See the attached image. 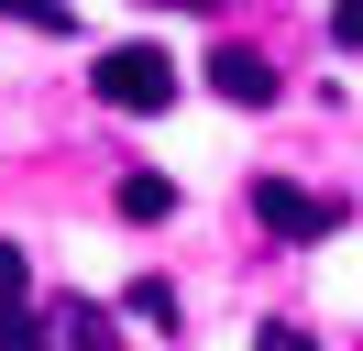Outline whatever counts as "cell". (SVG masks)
<instances>
[{
  "mask_svg": "<svg viewBox=\"0 0 363 351\" xmlns=\"http://www.w3.org/2000/svg\"><path fill=\"white\" fill-rule=\"evenodd\" d=\"M89 88H99L111 110H133V121H143V110H177L187 77H177V55H165V44H99Z\"/></svg>",
  "mask_w": 363,
  "mask_h": 351,
  "instance_id": "6da1fadb",
  "label": "cell"
},
{
  "mask_svg": "<svg viewBox=\"0 0 363 351\" xmlns=\"http://www.w3.org/2000/svg\"><path fill=\"white\" fill-rule=\"evenodd\" d=\"M253 219H264L275 241H330L341 231V197L297 187V176H253Z\"/></svg>",
  "mask_w": 363,
  "mask_h": 351,
  "instance_id": "7a4b0ae2",
  "label": "cell"
},
{
  "mask_svg": "<svg viewBox=\"0 0 363 351\" xmlns=\"http://www.w3.org/2000/svg\"><path fill=\"white\" fill-rule=\"evenodd\" d=\"M209 88H220L231 110H264V99H275V55H253V44H209Z\"/></svg>",
  "mask_w": 363,
  "mask_h": 351,
  "instance_id": "3957f363",
  "label": "cell"
},
{
  "mask_svg": "<svg viewBox=\"0 0 363 351\" xmlns=\"http://www.w3.org/2000/svg\"><path fill=\"white\" fill-rule=\"evenodd\" d=\"M45 351H111V318H99V307H45Z\"/></svg>",
  "mask_w": 363,
  "mask_h": 351,
  "instance_id": "277c9868",
  "label": "cell"
},
{
  "mask_svg": "<svg viewBox=\"0 0 363 351\" xmlns=\"http://www.w3.org/2000/svg\"><path fill=\"white\" fill-rule=\"evenodd\" d=\"M165 209H177V187H165L155 165H133V176H121V219H165Z\"/></svg>",
  "mask_w": 363,
  "mask_h": 351,
  "instance_id": "5b68a950",
  "label": "cell"
},
{
  "mask_svg": "<svg viewBox=\"0 0 363 351\" xmlns=\"http://www.w3.org/2000/svg\"><path fill=\"white\" fill-rule=\"evenodd\" d=\"M121 307L155 318V329H177V285H165V275H133V297H121Z\"/></svg>",
  "mask_w": 363,
  "mask_h": 351,
  "instance_id": "8992f818",
  "label": "cell"
},
{
  "mask_svg": "<svg viewBox=\"0 0 363 351\" xmlns=\"http://www.w3.org/2000/svg\"><path fill=\"white\" fill-rule=\"evenodd\" d=\"M23 297H33V263L11 253V241H0V307H23Z\"/></svg>",
  "mask_w": 363,
  "mask_h": 351,
  "instance_id": "52a82bcc",
  "label": "cell"
},
{
  "mask_svg": "<svg viewBox=\"0 0 363 351\" xmlns=\"http://www.w3.org/2000/svg\"><path fill=\"white\" fill-rule=\"evenodd\" d=\"M0 351H45V318H23V307H0Z\"/></svg>",
  "mask_w": 363,
  "mask_h": 351,
  "instance_id": "ba28073f",
  "label": "cell"
},
{
  "mask_svg": "<svg viewBox=\"0 0 363 351\" xmlns=\"http://www.w3.org/2000/svg\"><path fill=\"white\" fill-rule=\"evenodd\" d=\"M253 351H308V329H286V318H275V329H253Z\"/></svg>",
  "mask_w": 363,
  "mask_h": 351,
  "instance_id": "9c48e42d",
  "label": "cell"
},
{
  "mask_svg": "<svg viewBox=\"0 0 363 351\" xmlns=\"http://www.w3.org/2000/svg\"><path fill=\"white\" fill-rule=\"evenodd\" d=\"M330 33H341V44H363V0H330Z\"/></svg>",
  "mask_w": 363,
  "mask_h": 351,
  "instance_id": "30bf717a",
  "label": "cell"
}]
</instances>
